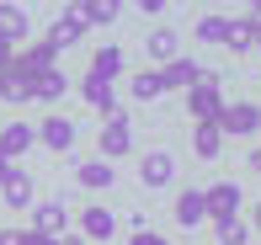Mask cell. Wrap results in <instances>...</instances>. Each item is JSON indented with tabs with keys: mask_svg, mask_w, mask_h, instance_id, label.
<instances>
[{
	"mask_svg": "<svg viewBox=\"0 0 261 245\" xmlns=\"http://www.w3.org/2000/svg\"><path fill=\"white\" fill-rule=\"evenodd\" d=\"M11 176H16V166H11V160H0V186H6Z\"/></svg>",
	"mask_w": 261,
	"mask_h": 245,
	"instance_id": "cell-31",
	"label": "cell"
},
{
	"mask_svg": "<svg viewBox=\"0 0 261 245\" xmlns=\"http://www.w3.org/2000/svg\"><path fill=\"white\" fill-rule=\"evenodd\" d=\"M128 245H165V240L155 235V229H139V235H134V240H128Z\"/></svg>",
	"mask_w": 261,
	"mask_h": 245,
	"instance_id": "cell-28",
	"label": "cell"
},
{
	"mask_svg": "<svg viewBox=\"0 0 261 245\" xmlns=\"http://www.w3.org/2000/svg\"><path fill=\"white\" fill-rule=\"evenodd\" d=\"M0 38H6L11 48L27 38V6H6V0H0Z\"/></svg>",
	"mask_w": 261,
	"mask_h": 245,
	"instance_id": "cell-18",
	"label": "cell"
},
{
	"mask_svg": "<svg viewBox=\"0 0 261 245\" xmlns=\"http://www.w3.org/2000/svg\"><path fill=\"white\" fill-rule=\"evenodd\" d=\"M261 128V107L256 101H224V112H219V133L224 139H251Z\"/></svg>",
	"mask_w": 261,
	"mask_h": 245,
	"instance_id": "cell-1",
	"label": "cell"
},
{
	"mask_svg": "<svg viewBox=\"0 0 261 245\" xmlns=\"http://www.w3.org/2000/svg\"><path fill=\"white\" fill-rule=\"evenodd\" d=\"M80 38H86V21H80V6H64V11L54 16V27H48V38H43V43H48L54 53H64V48H75Z\"/></svg>",
	"mask_w": 261,
	"mask_h": 245,
	"instance_id": "cell-5",
	"label": "cell"
},
{
	"mask_svg": "<svg viewBox=\"0 0 261 245\" xmlns=\"http://www.w3.org/2000/svg\"><path fill=\"white\" fill-rule=\"evenodd\" d=\"M75 181H80V186H91V192H101V186H112V181H117V171L107 166V160H86V166L75 171Z\"/></svg>",
	"mask_w": 261,
	"mask_h": 245,
	"instance_id": "cell-22",
	"label": "cell"
},
{
	"mask_svg": "<svg viewBox=\"0 0 261 245\" xmlns=\"http://www.w3.org/2000/svg\"><path fill=\"white\" fill-rule=\"evenodd\" d=\"M0 197H6V208H27V213H32V203H38V197H32V176L16 171V176L0 186Z\"/></svg>",
	"mask_w": 261,
	"mask_h": 245,
	"instance_id": "cell-19",
	"label": "cell"
},
{
	"mask_svg": "<svg viewBox=\"0 0 261 245\" xmlns=\"http://www.w3.org/2000/svg\"><path fill=\"white\" fill-rule=\"evenodd\" d=\"M32 144H38V128L32 123H6L0 128V160H11V166H16Z\"/></svg>",
	"mask_w": 261,
	"mask_h": 245,
	"instance_id": "cell-7",
	"label": "cell"
},
{
	"mask_svg": "<svg viewBox=\"0 0 261 245\" xmlns=\"http://www.w3.org/2000/svg\"><path fill=\"white\" fill-rule=\"evenodd\" d=\"M0 101H11V107L32 101V80H27V75H16V69H0Z\"/></svg>",
	"mask_w": 261,
	"mask_h": 245,
	"instance_id": "cell-20",
	"label": "cell"
},
{
	"mask_svg": "<svg viewBox=\"0 0 261 245\" xmlns=\"http://www.w3.org/2000/svg\"><path fill=\"white\" fill-rule=\"evenodd\" d=\"M197 80H203V69H197L192 59H171V64H160V86H165V91H192Z\"/></svg>",
	"mask_w": 261,
	"mask_h": 245,
	"instance_id": "cell-12",
	"label": "cell"
},
{
	"mask_svg": "<svg viewBox=\"0 0 261 245\" xmlns=\"http://www.w3.org/2000/svg\"><path fill=\"white\" fill-rule=\"evenodd\" d=\"M117 16H123L117 0H80V21H86V27H107V21H117Z\"/></svg>",
	"mask_w": 261,
	"mask_h": 245,
	"instance_id": "cell-21",
	"label": "cell"
},
{
	"mask_svg": "<svg viewBox=\"0 0 261 245\" xmlns=\"http://www.w3.org/2000/svg\"><path fill=\"white\" fill-rule=\"evenodd\" d=\"M139 181L155 186V192H165V186L176 181V155H171V149H149V155L139 160Z\"/></svg>",
	"mask_w": 261,
	"mask_h": 245,
	"instance_id": "cell-6",
	"label": "cell"
},
{
	"mask_svg": "<svg viewBox=\"0 0 261 245\" xmlns=\"http://www.w3.org/2000/svg\"><path fill=\"white\" fill-rule=\"evenodd\" d=\"M64 91H69L64 69H48V75H38V80H32V101H59Z\"/></svg>",
	"mask_w": 261,
	"mask_h": 245,
	"instance_id": "cell-24",
	"label": "cell"
},
{
	"mask_svg": "<svg viewBox=\"0 0 261 245\" xmlns=\"http://www.w3.org/2000/svg\"><path fill=\"white\" fill-rule=\"evenodd\" d=\"M11 59H16V48H11V43L0 38V69H11Z\"/></svg>",
	"mask_w": 261,
	"mask_h": 245,
	"instance_id": "cell-29",
	"label": "cell"
},
{
	"mask_svg": "<svg viewBox=\"0 0 261 245\" xmlns=\"http://www.w3.org/2000/svg\"><path fill=\"white\" fill-rule=\"evenodd\" d=\"M224 48H229V53H251L256 48V27L245 16H229V21H224Z\"/></svg>",
	"mask_w": 261,
	"mask_h": 245,
	"instance_id": "cell-16",
	"label": "cell"
},
{
	"mask_svg": "<svg viewBox=\"0 0 261 245\" xmlns=\"http://www.w3.org/2000/svg\"><path fill=\"white\" fill-rule=\"evenodd\" d=\"M27 235H32V229H27ZM32 245H59V240H48V235H32Z\"/></svg>",
	"mask_w": 261,
	"mask_h": 245,
	"instance_id": "cell-34",
	"label": "cell"
},
{
	"mask_svg": "<svg viewBox=\"0 0 261 245\" xmlns=\"http://www.w3.org/2000/svg\"><path fill=\"white\" fill-rule=\"evenodd\" d=\"M86 75L112 86V80L123 75V48H96V53H91V69H86Z\"/></svg>",
	"mask_w": 261,
	"mask_h": 245,
	"instance_id": "cell-17",
	"label": "cell"
},
{
	"mask_svg": "<svg viewBox=\"0 0 261 245\" xmlns=\"http://www.w3.org/2000/svg\"><path fill=\"white\" fill-rule=\"evenodd\" d=\"M203 208H208L213 224L240 219V186H234V181H213V186H203Z\"/></svg>",
	"mask_w": 261,
	"mask_h": 245,
	"instance_id": "cell-4",
	"label": "cell"
},
{
	"mask_svg": "<svg viewBox=\"0 0 261 245\" xmlns=\"http://www.w3.org/2000/svg\"><path fill=\"white\" fill-rule=\"evenodd\" d=\"M11 69H16V75H27V80H38V75H48V69H59V53L48 48V43H32L27 53H16V59H11Z\"/></svg>",
	"mask_w": 261,
	"mask_h": 245,
	"instance_id": "cell-9",
	"label": "cell"
},
{
	"mask_svg": "<svg viewBox=\"0 0 261 245\" xmlns=\"http://www.w3.org/2000/svg\"><path fill=\"white\" fill-rule=\"evenodd\" d=\"M0 245H32V235L21 229V235H0Z\"/></svg>",
	"mask_w": 261,
	"mask_h": 245,
	"instance_id": "cell-30",
	"label": "cell"
},
{
	"mask_svg": "<svg viewBox=\"0 0 261 245\" xmlns=\"http://www.w3.org/2000/svg\"><path fill=\"white\" fill-rule=\"evenodd\" d=\"M192 155H197V160H219V155H224L219 123H197V128H192Z\"/></svg>",
	"mask_w": 261,
	"mask_h": 245,
	"instance_id": "cell-15",
	"label": "cell"
},
{
	"mask_svg": "<svg viewBox=\"0 0 261 245\" xmlns=\"http://www.w3.org/2000/svg\"><path fill=\"white\" fill-rule=\"evenodd\" d=\"M224 21L229 16H203L197 21V43H224Z\"/></svg>",
	"mask_w": 261,
	"mask_h": 245,
	"instance_id": "cell-27",
	"label": "cell"
},
{
	"mask_svg": "<svg viewBox=\"0 0 261 245\" xmlns=\"http://www.w3.org/2000/svg\"><path fill=\"white\" fill-rule=\"evenodd\" d=\"M213 235H219V245H251V224L245 219H224V224H213Z\"/></svg>",
	"mask_w": 261,
	"mask_h": 245,
	"instance_id": "cell-26",
	"label": "cell"
},
{
	"mask_svg": "<svg viewBox=\"0 0 261 245\" xmlns=\"http://www.w3.org/2000/svg\"><path fill=\"white\" fill-rule=\"evenodd\" d=\"M245 21H251V27L261 32V6H251V11H245Z\"/></svg>",
	"mask_w": 261,
	"mask_h": 245,
	"instance_id": "cell-32",
	"label": "cell"
},
{
	"mask_svg": "<svg viewBox=\"0 0 261 245\" xmlns=\"http://www.w3.org/2000/svg\"><path fill=\"white\" fill-rule=\"evenodd\" d=\"M187 112H192L197 123H219V112H224V91H219V80L203 75L192 91H187Z\"/></svg>",
	"mask_w": 261,
	"mask_h": 245,
	"instance_id": "cell-3",
	"label": "cell"
},
{
	"mask_svg": "<svg viewBox=\"0 0 261 245\" xmlns=\"http://www.w3.org/2000/svg\"><path fill=\"white\" fill-rule=\"evenodd\" d=\"M256 48H261V32H256Z\"/></svg>",
	"mask_w": 261,
	"mask_h": 245,
	"instance_id": "cell-36",
	"label": "cell"
},
{
	"mask_svg": "<svg viewBox=\"0 0 261 245\" xmlns=\"http://www.w3.org/2000/svg\"><path fill=\"white\" fill-rule=\"evenodd\" d=\"M208 219V208H203V186H187L181 197H176V224L181 229H197Z\"/></svg>",
	"mask_w": 261,
	"mask_h": 245,
	"instance_id": "cell-13",
	"label": "cell"
},
{
	"mask_svg": "<svg viewBox=\"0 0 261 245\" xmlns=\"http://www.w3.org/2000/svg\"><path fill=\"white\" fill-rule=\"evenodd\" d=\"M144 48H149V59L171 64V59H176V32H171V27H155V32H149V43H144Z\"/></svg>",
	"mask_w": 261,
	"mask_h": 245,
	"instance_id": "cell-25",
	"label": "cell"
},
{
	"mask_svg": "<svg viewBox=\"0 0 261 245\" xmlns=\"http://www.w3.org/2000/svg\"><path fill=\"white\" fill-rule=\"evenodd\" d=\"M128 96H134V101H155V96H165V86H160V69H139V75L128 80Z\"/></svg>",
	"mask_w": 261,
	"mask_h": 245,
	"instance_id": "cell-23",
	"label": "cell"
},
{
	"mask_svg": "<svg viewBox=\"0 0 261 245\" xmlns=\"http://www.w3.org/2000/svg\"><path fill=\"white\" fill-rule=\"evenodd\" d=\"M96 149H101V160L112 166V160H123V155H134V123L117 112V118H107L101 123V139H96Z\"/></svg>",
	"mask_w": 261,
	"mask_h": 245,
	"instance_id": "cell-2",
	"label": "cell"
},
{
	"mask_svg": "<svg viewBox=\"0 0 261 245\" xmlns=\"http://www.w3.org/2000/svg\"><path fill=\"white\" fill-rule=\"evenodd\" d=\"M117 235V213L101 203H91L86 213H80V240H112Z\"/></svg>",
	"mask_w": 261,
	"mask_h": 245,
	"instance_id": "cell-11",
	"label": "cell"
},
{
	"mask_svg": "<svg viewBox=\"0 0 261 245\" xmlns=\"http://www.w3.org/2000/svg\"><path fill=\"white\" fill-rule=\"evenodd\" d=\"M64 229H69V208L64 203H32V235L59 240Z\"/></svg>",
	"mask_w": 261,
	"mask_h": 245,
	"instance_id": "cell-8",
	"label": "cell"
},
{
	"mask_svg": "<svg viewBox=\"0 0 261 245\" xmlns=\"http://www.w3.org/2000/svg\"><path fill=\"white\" fill-rule=\"evenodd\" d=\"M38 144H43V149H54V155H64V149L75 144V123L59 118V112H48V118L38 123Z\"/></svg>",
	"mask_w": 261,
	"mask_h": 245,
	"instance_id": "cell-10",
	"label": "cell"
},
{
	"mask_svg": "<svg viewBox=\"0 0 261 245\" xmlns=\"http://www.w3.org/2000/svg\"><path fill=\"white\" fill-rule=\"evenodd\" d=\"M251 171H256V176H261V144L251 149Z\"/></svg>",
	"mask_w": 261,
	"mask_h": 245,
	"instance_id": "cell-33",
	"label": "cell"
},
{
	"mask_svg": "<svg viewBox=\"0 0 261 245\" xmlns=\"http://www.w3.org/2000/svg\"><path fill=\"white\" fill-rule=\"evenodd\" d=\"M80 96H86L101 118H117V91L107 86V80H91V75H86V80H80Z\"/></svg>",
	"mask_w": 261,
	"mask_h": 245,
	"instance_id": "cell-14",
	"label": "cell"
},
{
	"mask_svg": "<svg viewBox=\"0 0 261 245\" xmlns=\"http://www.w3.org/2000/svg\"><path fill=\"white\" fill-rule=\"evenodd\" d=\"M251 229H261V203H256V208H251Z\"/></svg>",
	"mask_w": 261,
	"mask_h": 245,
	"instance_id": "cell-35",
	"label": "cell"
}]
</instances>
